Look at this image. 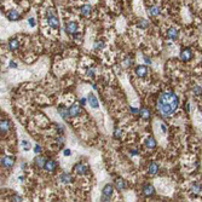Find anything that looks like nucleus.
Returning a JSON list of instances; mask_svg holds the SVG:
<instances>
[{
    "label": "nucleus",
    "mask_w": 202,
    "mask_h": 202,
    "mask_svg": "<svg viewBox=\"0 0 202 202\" xmlns=\"http://www.w3.org/2000/svg\"><path fill=\"white\" fill-rule=\"evenodd\" d=\"M22 144H23V146H24V150H26V151L29 150V145H28V142H27V140H23Z\"/></svg>",
    "instance_id": "473e14b6"
},
{
    "label": "nucleus",
    "mask_w": 202,
    "mask_h": 202,
    "mask_svg": "<svg viewBox=\"0 0 202 202\" xmlns=\"http://www.w3.org/2000/svg\"><path fill=\"white\" fill-rule=\"evenodd\" d=\"M115 137H120V131H115Z\"/></svg>",
    "instance_id": "79ce46f5"
},
{
    "label": "nucleus",
    "mask_w": 202,
    "mask_h": 202,
    "mask_svg": "<svg viewBox=\"0 0 202 202\" xmlns=\"http://www.w3.org/2000/svg\"><path fill=\"white\" fill-rule=\"evenodd\" d=\"M131 62H132L131 59H126V61H125V67H127V65H131Z\"/></svg>",
    "instance_id": "e433bc0d"
},
{
    "label": "nucleus",
    "mask_w": 202,
    "mask_h": 202,
    "mask_svg": "<svg viewBox=\"0 0 202 202\" xmlns=\"http://www.w3.org/2000/svg\"><path fill=\"white\" fill-rule=\"evenodd\" d=\"M191 190H192V192L198 194V192L202 190V187L198 184V183H195V184H192V187H191Z\"/></svg>",
    "instance_id": "a878e982"
},
{
    "label": "nucleus",
    "mask_w": 202,
    "mask_h": 202,
    "mask_svg": "<svg viewBox=\"0 0 202 202\" xmlns=\"http://www.w3.org/2000/svg\"><path fill=\"white\" fill-rule=\"evenodd\" d=\"M144 61H145L146 63H148V64H150V63H151V59H150V58H148V57H144Z\"/></svg>",
    "instance_id": "58836bf2"
},
{
    "label": "nucleus",
    "mask_w": 202,
    "mask_h": 202,
    "mask_svg": "<svg viewBox=\"0 0 202 202\" xmlns=\"http://www.w3.org/2000/svg\"><path fill=\"white\" fill-rule=\"evenodd\" d=\"M161 130H162V132H166L167 130H166V126L165 125H161Z\"/></svg>",
    "instance_id": "a19ab883"
},
{
    "label": "nucleus",
    "mask_w": 202,
    "mask_h": 202,
    "mask_svg": "<svg viewBox=\"0 0 202 202\" xmlns=\"http://www.w3.org/2000/svg\"><path fill=\"white\" fill-rule=\"evenodd\" d=\"M192 92H194L195 96H200V95L202 93V88H201L200 86H195V87L192 88Z\"/></svg>",
    "instance_id": "cd10ccee"
},
{
    "label": "nucleus",
    "mask_w": 202,
    "mask_h": 202,
    "mask_svg": "<svg viewBox=\"0 0 202 202\" xmlns=\"http://www.w3.org/2000/svg\"><path fill=\"white\" fill-rule=\"evenodd\" d=\"M157 172H159V165H157L156 162H151V163L149 165L148 173L151 174V176H154V174H157Z\"/></svg>",
    "instance_id": "dca6fc26"
},
{
    "label": "nucleus",
    "mask_w": 202,
    "mask_h": 202,
    "mask_svg": "<svg viewBox=\"0 0 202 202\" xmlns=\"http://www.w3.org/2000/svg\"><path fill=\"white\" fill-rule=\"evenodd\" d=\"M113 192H114V188H113V185L107 184V185L103 188V191H102V194H103V196H102V201H109V198H110V196L113 195Z\"/></svg>",
    "instance_id": "f03ea898"
},
{
    "label": "nucleus",
    "mask_w": 202,
    "mask_h": 202,
    "mask_svg": "<svg viewBox=\"0 0 202 202\" xmlns=\"http://www.w3.org/2000/svg\"><path fill=\"white\" fill-rule=\"evenodd\" d=\"M136 74H137L139 78L146 76V75H148V68H146L145 65H139V67H137V69H136Z\"/></svg>",
    "instance_id": "9b49d317"
},
{
    "label": "nucleus",
    "mask_w": 202,
    "mask_h": 202,
    "mask_svg": "<svg viewBox=\"0 0 202 202\" xmlns=\"http://www.w3.org/2000/svg\"><path fill=\"white\" fill-rule=\"evenodd\" d=\"M87 98H88V103H90V105L92 107L93 109H97V108L99 107V104H98V101H97V98L95 97V95H93V93H90Z\"/></svg>",
    "instance_id": "ddd939ff"
},
{
    "label": "nucleus",
    "mask_w": 202,
    "mask_h": 202,
    "mask_svg": "<svg viewBox=\"0 0 202 202\" xmlns=\"http://www.w3.org/2000/svg\"><path fill=\"white\" fill-rule=\"evenodd\" d=\"M9 47L11 51H16L18 47H20V43H18V40L16 39H11L10 43H9Z\"/></svg>",
    "instance_id": "412c9836"
},
{
    "label": "nucleus",
    "mask_w": 202,
    "mask_h": 202,
    "mask_svg": "<svg viewBox=\"0 0 202 202\" xmlns=\"http://www.w3.org/2000/svg\"><path fill=\"white\" fill-rule=\"evenodd\" d=\"M63 142H64V138H63V137H58V138H57V143H58L61 146L63 145Z\"/></svg>",
    "instance_id": "72a5a7b5"
},
{
    "label": "nucleus",
    "mask_w": 202,
    "mask_h": 202,
    "mask_svg": "<svg viewBox=\"0 0 202 202\" xmlns=\"http://www.w3.org/2000/svg\"><path fill=\"white\" fill-rule=\"evenodd\" d=\"M131 154H132V155H137V154H138V151H137V150H132V153H131Z\"/></svg>",
    "instance_id": "37998d69"
},
{
    "label": "nucleus",
    "mask_w": 202,
    "mask_h": 202,
    "mask_svg": "<svg viewBox=\"0 0 202 202\" xmlns=\"http://www.w3.org/2000/svg\"><path fill=\"white\" fill-rule=\"evenodd\" d=\"M52 16H56V11H54L53 7H48L47 9V17H52Z\"/></svg>",
    "instance_id": "c85d7f7f"
},
{
    "label": "nucleus",
    "mask_w": 202,
    "mask_h": 202,
    "mask_svg": "<svg viewBox=\"0 0 202 202\" xmlns=\"http://www.w3.org/2000/svg\"><path fill=\"white\" fill-rule=\"evenodd\" d=\"M191 58H192V52L190 48H185L180 52V59L183 62H189Z\"/></svg>",
    "instance_id": "7ed1b4c3"
},
{
    "label": "nucleus",
    "mask_w": 202,
    "mask_h": 202,
    "mask_svg": "<svg viewBox=\"0 0 202 202\" xmlns=\"http://www.w3.org/2000/svg\"><path fill=\"white\" fill-rule=\"evenodd\" d=\"M47 21H48V24H50V27H52V28H54V29H57V28H58V26H59V21H58L57 16L47 17Z\"/></svg>",
    "instance_id": "f8f14e48"
},
{
    "label": "nucleus",
    "mask_w": 202,
    "mask_h": 202,
    "mask_svg": "<svg viewBox=\"0 0 202 202\" xmlns=\"http://www.w3.org/2000/svg\"><path fill=\"white\" fill-rule=\"evenodd\" d=\"M20 12L18 11H16V10H12V11H10L9 12V15H7V17H9V20L10 21H18L20 20Z\"/></svg>",
    "instance_id": "6ab92c4d"
},
{
    "label": "nucleus",
    "mask_w": 202,
    "mask_h": 202,
    "mask_svg": "<svg viewBox=\"0 0 202 202\" xmlns=\"http://www.w3.org/2000/svg\"><path fill=\"white\" fill-rule=\"evenodd\" d=\"M149 12H150V15H151L153 17H156V16H159V15H160V12H161V10H160V6H157V5H154V6H151V7L149 9Z\"/></svg>",
    "instance_id": "4be33fe9"
},
{
    "label": "nucleus",
    "mask_w": 202,
    "mask_h": 202,
    "mask_svg": "<svg viewBox=\"0 0 202 202\" xmlns=\"http://www.w3.org/2000/svg\"><path fill=\"white\" fill-rule=\"evenodd\" d=\"M28 22H29V24H30L32 27H34V26H35V20H34V18H29Z\"/></svg>",
    "instance_id": "f704fd0d"
},
{
    "label": "nucleus",
    "mask_w": 202,
    "mask_h": 202,
    "mask_svg": "<svg viewBox=\"0 0 202 202\" xmlns=\"http://www.w3.org/2000/svg\"><path fill=\"white\" fill-rule=\"evenodd\" d=\"M93 73H95L93 69H88V70H87V74H88L90 76H93Z\"/></svg>",
    "instance_id": "c9c22d12"
},
{
    "label": "nucleus",
    "mask_w": 202,
    "mask_h": 202,
    "mask_svg": "<svg viewBox=\"0 0 202 202\" xmlns=\"http://www.w3.org/2000/svg\"><path fill=\"white\" fill-rule=\"evenodd\" d=\"M138 24H139V27H142V28H146L149 26V22L146 21V20H143V18H140V20L138 21Z\"/></svg>",
    "instance_id": "bb28decb"
},
{
    "label": "nucleus",
    "mask_w": 202,
    "mask_h": 202,
    "mask_svg": "<svg viewBox=\"0 0 202 202\" xmlns=\"http://www.w3.org/2000/svg\"><path fill=\"white\" fill-rule=\"evenodd\" d=\"M179 105V98L174 92L167 91V92H162L157 99L156 109L160 113L161 116L167 118L176 113V110Z\"/></svg>",
    "instance_id": "f257e3e1"
},
{
    "label": "nucleus",
    "mask_w": 202,
    "mask_h": 202,
    "mask_svg": "<svg viewBox=\"0 0 202 202\" xmlns=\"http://www.w3.org/2000/svg\"><path fill=\"white\" fill-rule=\"evenodd\" d=\"M64 155H65V156H69V155H71V151H70L69 149H67V150H64Z\"/></svg>",
    "instance_id": "4c0bfd02"
},
{
    "label": "nucleus",
    "mask_w": 202,
    "mask_h": 202,
    "mask_svg": "<svg viewBox=\"0 0 202 202\" xmlns=\"http://www.w3.org/2000/svg\"><path fill=\"white\" fill-rule=\"evenodd\" d=\"M143 192L145 196H153L155 195V188L151 184H145L143 188Z\"/></svg>",
    "instance_id": "1a4fd4ad"
},
{
    "label": "nucleus",
    "mask_w": 202,
    "mask_h": 202,
    "mask_svg": "<svg viewBox=\"0 0 202 202\" xmlns=\"http://www.w3.org/2000/svg\"><path fill=\"white\" fill-rule=\"evenodd\" d=\"M45 171H47V172H54L56 171V168H57V163H56V161H53V160H46V163H45Z\"/></svg>",
    "instance_id": "423d86ee"
},
{
    "label": "nucleus",
    "mask_w": 202,
    "mask_h": 202,
    "mask_svg": "<svg viewBox=\"0 0 202 202\" xmlns=\"http://www.w3.org/2000/svg\"><path fill=\"white\" fill-rule=\"evenodd\" d=\"M85 102H86L85 98H82V99H81V104H85Z\"/></svg>",
    "instance_id": "c03bdc74"
},
{
    "label": "nucleus",
    "mask_w": 202,
    "mask_h": 202,
    "mask_svg": "<svg viewBox=\"0 0 202 202\" xmlns=\"http://www.w3.org/2000/svg\"><path fill=\"white\" fill-rule=\"evenodd\" d=\"M58 112H59V115H61L64 120H68L69 118H71L70 114H69V109H67V108H64V107H61V108L58 109Z\"/></svg>",
    "instance_id": "a211bd4d"
},
{
    "label": "nucleus",
    "mask_w": 202,
    "mask_h": 202,
    "mask_svg": "<svg viewBox=\"0 0 202 202\" xmlns=\"http://www.w3.org/2000/svg\"><path fill=\"white\" fill-rule=\"evenodd\" d=\"M81 113V107L79 104H73L70 108H69V114L71 118H75L78 115H80Z\"/></svg>",
    "instance_id": "0eeeda50"
},
{
    "label": "nucleus",
    "mask_w": 202,
    "mask_h": 202,
    "mask_svg": "<svg viewBox=\"0 0 202 202\" xmlns=\"http://www.w3.org/2000/svg\"><path fill=\"white\" fill-rule=\"evenodd\" d=\"M34 151H35L36 154L41 153V146H40V145H35V148H34Z\"/></svg>",
    "instance_id": "2f4dec72"
},
{
    "label": "nucleus",
    "mask_w": 202,
    "mask_h": 202,
    "mask_svg": "<svg viewBox=\"0 0 202 202\" xmlns=\"http://www.w3.org/2000/svg\"><path fill=\"white\" fill-rule=\"evenodd\" d=\"M78 29H79V26L75 22H69L65 27V30H67L68 34H75L78 32Z\"/></svg>",
    "instance_id": "6e6552de"
},
{
    "label": "nucleus",
    "mask_w": 202,
    "mask_h": 202,
    "mask_svg": "<svg viewBox=\"0 0 202 202\" xmlns=\"http://www.w3.org/2000/svg\"><path fill=\"white\" fill-rule=\"evenodd\" d=\"M13 157L12 156H4L1 159V166L4 168H11L13 166Z\"/></svg>",
    "instance_id": "39448f33"
},
{
    "label": "nucleus",
    "mask_w": 202,
    "mask_h": 202,
    "mask_svg": "<svg viewBox=\"0 0 202 202\" xmlns=\"http://www.w3.org/2000/svg\"><path fill=\"white\" fill-rule=\"evenodd\" d=\"M145 145L148 146L149 149H154L155 146H156V140L153 137H149L148 139H146V142H145Z\"/></svg>",
    "instance_id": "b1692460"
},
{
    "label": "nucleus",
    "mask_w": 202,
    "mask_h": 202,
    "mask_svg": "<svg viewBox=\"0 0 202 202\" xmlns=\"http://www.w3.org/2000/svg\"><path fill=\"white\" fill-rule=\"evenodd\" d=\"M115 185L119 190H123L126 188V184H125V180L123 179H116L115 180Z\"/></svg>",
    "instance_id": "393cba45"
},
{
    "label": "nucleus",
    "mask_w": 202,
    "mask_h": 202,
    "mask_svg": "<svg viewBox=\"0 0 202 202\" xmlns=\"http://www.w3.org/2000/svg\"><path fill=\"white\" fill-rule=\"evenodd\" d=\"M10 67H11V68H17V64H16L15 62H11V63H10Z\"/></svg>",
    "instance_id": "ea45409f"
},
{
    "label": "nucleus",
    "mask_w": 202,
    "mask_h": 202,
    "mask_svg": "<svg viewBox=\"0 0 202 202\" xmlns=\"http://www.w3.org/2000/svg\"><path fill=\"white\" fill-rule=\"evenodd\" d=\"M12 201H16V202L22 201V197H21V196H18V195H13V196H12Z\"/></svg>",
    "instance_id": "7c9ffc66"
},
{
    "label": "nucleus",
    "mask_w": 202,
    "mask_h": 202,
    "mask_svg": "<svg viewBox=\"0 0 202 202\" xmlns=\"http://www.w3.org/2000/svg\"><path fill=\"white\" fill-rule=\"evenodd\" d=\"M91 11H92V7H91V5H88V4L82 5V6H81V9H80L81 15H82V16H85V17H88V16L91 15Z\"/></svg>",
    "instance_id": "4468645a"
},
{
    "label": "nucleus",
    "mask_w": 202,
    "mask_h": 202,
    "mask_svg": "<svg viewBox=\"0 0 202 202\" xmlns=\"http://www.w3.org/2000/svg\"><path fill=\"white\" fill-rule=\"evenodd\" d=\"M0 128H1V134L7 133L9 130H10V123H9V121L3 120V121H1V125H0Z\"/></svg>",
    "instance_id": "aec40b11"
},
{
    "label": "nucleus",
    "mask_w": 202,
    "mask_h": 202,
    "mask_svg": "<svg viewBox=\"0 0 202 202\" xmlns=\"http://www.w3.org/2000/svg\"><path fill=\"white\" fill-rule=\"evenodd\" d=\"M139 115H140L143 119L148 120V119L150 118V112H149V109H146V108L140 109V110H139Z\"/></svg>",
    "instance_id": "5701e85b"
},
{
    "label": "nucleus",
    "mask_w": 202,
    "mask_h": 202,
    "mask_svg": "<svg viewBox=\"0 0 202 202\" xmlns=\"http://www.w3.org/2000/svg\"><path fill=\"white\" fill-rule=\"evenodd\" d=\"M35 165L38 166L39 168H44L45 167V163H46V159L44 156H36L35 157Z\"/></svg>",
    "instance_id": "f3484780"
},
{
    "label": "nucleus",
    "mask_w": 202,
    "mask_h": 202,
    "mask_svg": "<svg viewBox=\"0 0 202 202\" xmlns=\"http://www.w3.org/2000/svg\"><path fill=\"white\" fill-rule=\"evenodd\" d=\"M178 34H179L178 29L174 28V27H172V28H170V29L167 30V38L171 39V40H177Z\"/></svg>",
    "instance_id": "9d476101"
},
{
    "label": "nucleus",
    "mask_w": 202,
    "mask_h": 202,
    "mask_svg": "<svg viewBox=\"0 0 202 202\" xmlns=\"http://www.w3.org/2000/svg\"><path fill=\"white\" fill-rule=\"evenodd\" d=\"M103 47H104V43H102V41L101 43H96V45H95L96 50H102Z\"/></svg>",
    "instance_id": "c756f323"
},
{
    "label": "nucleus",
    "mask_w": 202,
    "mask_h": 202,
    "mask_svg": "<svg viewBox=\"0 0 202 202\" xmlns=\"http://www.w3.org/2000/svg\"><path fill=\"white\" fill-rule=\"evenodd\" d=\"M59 180H61L62 183H64V184H68V183H71L73 177L70 176V173L64 172V173H62V174L59 176Z\"/></svg>",
    "instance_id": "2eb2a0df"
},
{
    "label": "nucleus",
    "mask_w": 202,
    "mask_h": 202,
    "mask_svg": "<svg viewBox=\"0 0 202 202\" xmlns=\"http://www.w3.org/2000/svg\"><path fill=\"white\" fill-rule=\"evenodd\" d=\"M74 171H75L78 174L84 176V174H86V173L88 172V167L86 166V165H84V163H76L75 166H74Z\"/></svg>",
    "instance_id": "20e7f679"
}]
</instances>
